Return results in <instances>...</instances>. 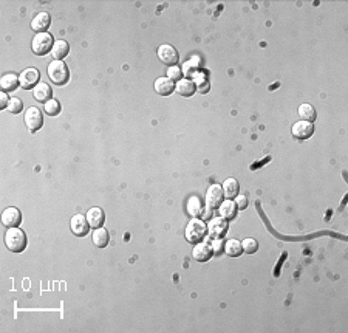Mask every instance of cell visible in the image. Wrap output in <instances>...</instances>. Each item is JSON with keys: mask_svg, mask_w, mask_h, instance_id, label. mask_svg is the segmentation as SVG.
Segmentation results:
<instances>
[{"mask_svg": "<svg viewBox=\"0 0 348 333\" xmlns=\"http://www.w3.org/2000/svg\"><path fill=\"white\" fill-rule=\"evenodd\" d=\"M5 245L12 252L25 251L26 245H28V239H26L25 231L20 230L19 226H16V228H9L5 234Z\"/></svg>", "mask_w": 348, "mask_h": 333, "instance_id": "obj_1", "label": "cell"}, {"mask_svg": "<svg viewBox=\"0 0 348 333\" xmlns=\"http://www.w3.org/2000/svg\"><path fill=\"white\" fill-rule=\"evenodd\" d=\"M48 78L51 79L53 84L56 85H64L69 83L70 79V72H69V67L64 61H53L48 65Z\"/></svg>", "mask_w": 348, "mask_h": 333, "instance_id": "obj_2", "label": "cell"}, {"mask_svg": "<svg viewBox=\"0 0 348 333\" xmlns=\"http://www.w3.org/2000/svg\"><path fill=\"white\" fill-rule=\"evenodd\" d=\"M206 233H208V226L205 225L203 220L200 219H192L189 220V223H187L186 226V239L189 244H198V242H203V239L206 237Z\"/></svg>", "mask_w": 348, "mask_h": 333, "instance_id": "obj_3", "label": "cell"}, {"mask_svg": "<svg viewBox=\"0 0 348 333\" xmlns=\"http://www.w3.org/2000/svg\"><path fill=\"white\" fill-rule=\"evenodd\" d=\"M53 45H55V41H53V36L50 33H37L31 42V50L34 55L44 56L53 50Z\"/></svg>", "mask_w": 348, "mask_h": 333, "instance_id": "obj_4", "label": "cell"}, {"mask_svg": "<svg viewBox=\"0 0 348 333\" xmlns=\"http://www.w3.org/2000/svg\"><path fill=\"white\" fill-rule=\"evenodd\" d=\"M39 81H41V73H39L37 69H34V67H30V69H25L20 75H19V83H20V87L28 90V88H34Z\"/></svg>", "mask_w": 348, "mask_h": 333, "instance_id": "obj_5", "label": "cell"}, {"mask_svg": "<svg viewBox=\"0 0 348 333\" xmlns=\"http://www.w3.org/2000/svg\"><path fill=\"white\" fill-rule=\"evenodd\" d=\"M25 124L26 127H28L31 132H36L42 127L44 124V116H42V112L39 110L37 107H30L26 109V113H25Z\"/></svg>", "mask_w": 348, "mask_h": 333, "instance_id": "obj_6", "label": "cell"}, {"mask_svg": "<svg viewBox=\"0 0 348 333\" xmlns=\"http://www.w3.org/2000/svg\"><path fill=\"white\" fill-rule=\"evenodd\" d=\"M158 59L161 61L163 64L169 65V67H173V65H177L180 56H178V51L172 45L163 44L161 47L158 48Z\"/></svg>", "mask_w": 348, "mask_h": 333, "instance_id": "obj_7", "label": "cell"}, {"mask_svg": "<svg viewBox=\"0 0 348 333\" xmlns=\"http://www.w3.org/2000/svg\"><path fill=\"white\" fill-rule=\"evenodd\" d=\"M291 133L296 140H308V138L313 137L314 126L310 121H302V119H300V121L294 123V126L291 129Z\"/></svg>", "mask_w": 348, "mask_h": 333, "instance_id": "obj_8", "label": "cell"}, {"mask_svg": "<svg viewBox=\"0 0 348 333\" xmlns=\"http://www.w3.org/2000/svg\"><path fill=\"white\" fill-rule=\"evenodd\" d=\"M224 200V192L220 184H212L206 192V206L210 209L218 208Z\"/></svg>", "mask_w": 348, "mask_h": 333, "instance_id": "obj_9", "label": "cell"}, {"mask_svg": "<svg viewBox=\"0 0 348 333\" xmlns=\"http://www.w3.org/2000/svg\"><path fill=\"white\" fill-rule=\"evenodd\" d=\"M71 226V231L74 236L77 237H85L88 234V228H90V223L87 220V216H81V214H76L71 217L70 222Z\"/></svg>", "mask_w": 348, "mask_h": 333, "instance_id": "obj_10", "label": "cell"}, {"mask_svg": "<svg viewBox=\"0 0 348 333\" xmlns=\"http://www.w3.org/2000/svg\"><path fill=\"white\" fill-rule=\"evenodd\" d=\"M22 222V214L20 211L14 206H9L2 212V223L6 228H16Z\"/></svg>", "mask_w": 348, "mask_h": 333, "instance_id": "obj_11", "label": "cell"}, {"mask_svg": "<svg viewBox=\"0 0 348 333\" xmlns=\"http://www.w3.org/2000/svg\"><path fill=\"white\" fill-rule=\"evenodd\" d=\"M208 231L210 237H223L227 233V220L223 217H213L208 223Z\"/></svg>", "mask_w": 348, "mask_h": 333, "instance_id": "obj_12", "label": "cell"}, {"mask_svg": "<svg viewBox=\"0 0 348 333\" xmlns=\"http://www.w3.org/2000/svg\"><path fill=\"white\" fill-rule=\"evenodd\" d=\"M212 254H213V251H212L210 245H208V244H205V242L195 244L194 251H192L194 259L198 260V262H208V260L212 257Z\"/></svg>", "mask_w": 348, "mask_h": 333, "instance_id": "obj_13", "label": "cell"}, {"mask_svg": "<svg viewBox=\"0 0 348 333\" xmlns=\"http://www.w3.org/2000/svg\"><path fill=\"white\" fill-rule=\"evenodd\" d=\"M50 25H51V19L48 12H39L31 20V28L37 33H47Z\"/></svg>", "mask_w": 348, "mask_h": 333, "instance_id": "obj_14", "label": "cell"}, {"mask_svg": "<svg viewBox=\"0 0 348 333\" xmlns=\"http://www.w3.org/2000/svg\"><path fill=\"white\" fill-rule=\"evenodd\" d=\"M175 90H177L178 95L189 98V96H192L194 93H195L197 87H195L194 79H191V78H181L180 81L177 83V85H175Z\"/></svg>", "mask_w": 348, "mask_h": 333, "instance_id": "obj_15", "label": "cell"}, {"mask_svg": "<svg viewBox=\"0 0 348 333\" xmlns=\"http://www.w3.org/2000/svg\"><path fill=\"white\" fill-rule=\"evenodd\" d=\"M87 220L90 223L91 228H101V226L104 225V220H105V214H104V211L101 208H90L87 211Z\"/></svg>", "mask_w": 348, "mask_h": 333, "instance_id": "obj_16", "label": "cell"}, {"mask_svg": "<svg viewBox=\"0 0 348 333\" xmlns=\"http://www.w3.org/2000/svg\"><path fill=\"white\" fill-rule=\"evenodd\" d=\"M175 90V83L169 78H158L155 81V91L161 96H169Z\"/></svg>", "mask_w": 348, "mask_h": 333, "instance_id": "obj_17", "label": "cell"}, {"mask_svg": "<svg viewBox=\"0 0 348 333\" xmlns=\"http://www.w3.org/2000/svg\"><path fill=\"white\" fill-rule=\"evenodd\" d=\"M51 95H53V91H51V87L47 84V83H39L34 88H33V96L36 101L39 102H47L51 99Z\"/></svg>", "mask_w": 348, "mask_h": 333, "instance_id": "obj_18", "label": "cell"}, {"mask_svg": "<svg viewBox=\"0 0 348 333\" xmlns=\"http://www.w3.org/2000/svg\"><path fill=\"white\" fill-rule=\"evenodd\" d=\"M17 85H20L19 76L14 73H6L2 76V79H0V87H2V91H5V93L14 91L17 88Z\"/></svg>", "mask_w": 348, "mask_h": 333, "instance_id": "obj_19", "label": "cell"}, {"mask_svg": "<svg viewBox=\"0 0 348 333\" xmlns=\"http://www.w3.org/2000/svg\"><path fill=\"white\" fill-rule=\"evenodd\" d=\"M237 205L232 202V200H223V203L218 206V212L220 217L226 219V220H232L237 216Z\"/></svg>", "mask_w": 348, "mask_h": 333, "instance_id": "obj_20", "label": "cell"}, {"mask_svg": "<svg viewBox=\"0 0 348 333\" xmlns=\"http://www.w3.org/2000/svg\"><path fill=\"white\" fill-rule=\"evenodd\" d=\"M91 241L98 248H105L110 242L109 231H107L105 228H102V226H101V228H96L95 233H93V236H91Z\"/></svg>", "mask_w": 348, "mask_h": 333, "instance_id": "obj_21", "label": "cell"}, {"mask_svg": "<svg viewBox=\"0 0 348 333\" xmlns=\"http://www.w3.org/2000/svg\"><path fill=\"white\" fill-rule=\"evenodd\" d=\"M69 51H70L69 42H65V41H56L55 45H53L51 55H53V58H55V61H62L65 56H69Z\"/></svg>", "mask_w": 348, "mask_h": 333, "instance_id": "obj_22", "label": "cell"}, {"mask_svg": "<svg viewBox=\"0 0 348 333\" xmlns=\"http://www.w3.org/2000/svg\"><path fill=\"white\" fill-rule=\"evenodd\" d=\"M205 206L202 203V198L200 197H191L189 200H187V212L192 216V217H198V216H202V212H203Z\"/></svg>", "mask_w": 348, "mask_h": 333, "instance_id": "obj_23", "label": "cell"}, {"mask_svg": "<svg viewBox=\"0 0 348 333\" xmlns=\"http://www.w3.org/2000/svg\"><path fill=\"white\" fill-rule=\"evenodd\" d=\"M223 192H224V197H227V198H235L237 195H238V189H240V186H238V181L235 180V178H227V180H224V183H223Z\"/></svg>", "mask_w": 348, "mask_h": 333, "instance_id": "obj_24", "label": "cell"}, {"mask_svg": "<svg viewBox=\"0 0 348 333\" xmlns=\"http://www.w3.org/2000/svg\"><path fill=\"white\" fill-rule=\"evenodd\" d=\"M224 251H226V254L227 256H231V257H238V256H242V242H238L235 241V239H231V241H227L226 245H224Z\"/></svg>", "mask_w": 348, "mask_h": 333, "instance_id": "obj_25", "label": "cell"}, {"mask_svg": "<svg viewBox=\"0 0 348 333\" xmlns=\"http://www.w3.org/2000/svg\"><path fill=\"white\" fill-rule=\"evenodd\" d=\"M299 118L302 121H310L313 123L316 119V110L311 104H302L299 107Z\"/></svg>", "mask_w": 348, "mask_h": 333, "instance_id": "obj_26", "label": "cell"}, {"mask_svg": "<svg viewBox=\"0 0 348 333\" xmlns=\"http://www.w3.org/2000/svg\"><path fill=\"white\" fill-rule=\"evenodd\" d=\"M44 109H45L47 115H50V116H56V115H59V112H61V104H59V101H56V99H53V98H51L50 101H47V102H45Z\"/></svg>", "mask_w": 348, "mask_h": 333, "instance_id": "obj_27", "label": "cell"}, {"mask_svg": "<svg viewBox=\"0 0 348 333\" xmlns=\"http://www.w3.org/2000/svg\"><path fill=\"white\" fill-rule=\"evenodd\" d=\"M242 248L245 252H248V254H254L257 250H259V242L256 241V239H245V241L242 242Z\"/></svg>", "mask_w": 348, "mask_h": 333, "instance_id": "obj_28", "label": "cell"}, {"mask_svg": "<svg viewBox=\"0 0 348 333\" xmlns=\"http://www.w3.org/2000/svg\"><path fill=\"white\" fill-rule=\"evenodd\" d=\"M11 113H19V112H22V109H23V102L19 99V98H9V102H8V107H6Z\"/></svg>", "mask_w": 348, "mask_h": 333, "instance_id": "obj_29", "label": "cell"}, {"mask_svg": "<svg viewBox=\"0 0 348 333\" xmlns=\"http://www.w3.org/2000/svg\"><path fill=\"white\" fill-rule=\"evenodd\" d=\"M181 75H183V70H181V69H178L177 65H173V67H170V69H167V78H169V79H172L173 83H175V81H180V79H181Z\"/></svg>", "mask_w": 348, "mask_h": 333, "instance_id": "obj_30", "label": "cell"}, {"mask_svg": "<svg viewBox=\"0 0 348 333\" xmlns=\"http://www.w3.org/2000/svg\"><path fill=\"white\" fill-rule=\"evenodd\" d=\"M212 251H213V254H220V252L224 250V242L220 241V237H213V241H212Z\"/></svg>", "mask_w": 348, "mask_h": 333, "instance_id": "obj_31", "label": "cell"}, {"mask_svg": "<svg viewBox=\"0 0 348 333\" xmlns=\"http://www.w3.org/2000/svg\"><path fill=\"white\" fill-rule=\"evenodd\" d=\"M234 203L237 205V209H246V206H248V198H246V195H237Z\"/></svg>", "mask_w": 348, "mask_h": 333, "instance_id": "obj_32", "label": "cell"}, {"mask_svg": "<svg viewBox=\"0 0 348 333\" xmlns=\"http://www.w3.org/2000/svg\"><path fill=\"white\" fill-rule=\"evenodd\" d=\"M200 217H202L203 220H210V219L213 217V209H210L209 206H206V208L203 209L202 216H200Z\"/></svg>", "mask_w": 348, "mask_h": 333, "instance_id": "obj_33", "label": "cell"}, {"mask_svg": "<svg viewBox=\"0 0 348 333\" xmlns=\"http://www.w3.org/2000/svg\"><path fill=\"white\" fill-rule=\"evenodd\" d=\"M8 102H9V98L5 91H2V96H0V109H6L8 107Z\"/></svg>", "mask_w": 348, "mask_h": 333, "instance_id": "obj_34", "label": "cell"}]
</instances>
